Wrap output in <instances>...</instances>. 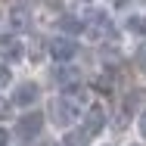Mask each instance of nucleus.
<instances>
[{
    "label": "nucleus",
    "instance_id": "0eeeda50",
    "mask_svg": "<svg viewBox=\"0 0 146 146\" xmlns=\"http://www.w3.org/2000/svg\"><path fill=\"white\" fill-rule=\"evenodd\" d=\"M56 28L59 31H68V34H81V31H87V22L78 19V16H59Z\"/></svg>",
    "mask_w": 146,
    "mask_h": 146
},
{
    "label": "nucleus",
    "instance_id": "423d86ee",
    "mask_svg": "<svg viewBox=\"0 0 146 146\" xmlns=\"http://www.w3.org/2000/svg\"><path fill=\"white\" fill-rule=\"evenodd\" d=\"M78 118H81V109H78V106H72L68 100H62V96H59L56 103H53V121H56V124H75Z\"/></svg>",
    "mask_w": 146,
    "mask_h": 146
},
{
    "label": "nucleus",
    "instance_id": "9b49d317",
    "mask_svg": "<svg viewBox=\"0 0 146 146\" xmlns=\"http://www.w3.org/2000/svg\"><path fill=\"white\" fill-rule=\"evenodd\" d=\"M9 19H13V25H16V28H19V25H25V22H28V6H19V3H16V6H13V13H9Z\"/></svg>",
    "mask_w": 146,
    "mask_h": 146
},
{
    "label": "nucleus",
    "instance_id": "a211bd4d",
    "mask_svg": "<svg viewBox=\"0 0 146 146\" xmlns=\"http://www.w3.org/2000/svg\"><path fill=\"white\" fill-rule=\"evenodd\" d=\"M84 3H90V0H84Z\"/></svg>",
    "mask_w": 146,
    "mask_h": 146
},
{
    "label": "nucleus",
    "instance_id": "f8f14e48",
    "mask_svg": "<svg viewBox=\"0 0 146 146\" xmlns=\"http://www.w3.org/2000/svg\"><path fill=\"white\" fill-rule=\"evenodd\" d=\"M134 65H137V72H143V75H146V40L137 47V53H134Z\"/></svg>",
    "mask_w": 146,
    "mask_h": 146
},
{
    "label": "nucleus",
    "instance_id": "f257e3e1",
    "mask_svg": "<svg viewBox=\"0 0 146 146\" xmlns=\"http://www.w3.org/2000/svg\"><path fill=\"white\" fill-rule=\"evenodd\" d=\"M44 112H25V115L16 121V137L22 140V143H31V140H37L40 137V131H44Z\"/></svg>",
    "mask_w": 146,
    "mask_h": 146
},
{
    "label": "nucleus",
    "instance_id": "6ab92c4d",
    "mask_svg": "<svg viewBox=\"0 0 146 146\" xmlns=\"http://www.w3.org/2000/svg\"><path fill=\"white\" fill-rule=\"evenodd\" d=\"M103 146H106V143H103Z\"/></svg>",
    "mask_w": 146,
    "mask_h": 146
},
{
    "label": "nucleus",
    "instance_id": "6e6552de",
    "mask_svg": "<svg viewBox=\"0 0 146 146\" xmlns=\"http://www.w3.org/2000/svg\"><path fill=\"white\" fill-rule=\"evenodd\" d=\"M53 81L56 84H78V68L59 65V68H53Z\"/></svg>",
    "mask_w": 146,
    "mask_h": 146
},
{
    "label": "nucleus",
    "instance_id": "ddd939ff",
    "mask_svg": "<svg viewBox=\"0 0 146 146\" xmlns=\"http://www.w3.org/2000/svg\"><path fill=\"white\" fill-rule=\"evenodd\" d=\"M127 28L137 31V34H146V19L143 16H131V19H127Z\"/></svg>",
    "mask_w": 146,
    "mask_h": 146
},
{
    "label": "nucleus",
    "instance_id": "dca6fc26",
    "mask_svg": "<svg viewBox=\"0 0 146 146\" xmlns=\"http://www.w3.org/2000/svg\"><path fill=\"white\" fill-rule=\"evenodd\" d=\"M140 134H143V137H146V109H143V112H140Z\"/></svg>",
    "mask_w": 146,
    "mask_h": 146
},
{
    "label": "nucleus",
    "instance_id": "f3484780",
    "mask_svg": "<svg viewBox=\"0 0 146 146\" xmlns=\"http://www.w3.org/2000/svg\"><path fill=\"white\" fill-rule=\"evenodd\" d=\"M127 146H140V143H127Z\"/></svg>",
    "mask_w": 146,
    "mask_h": 146
},
{
    "label": "nucleus",
    "instance_id": "39448f33",
    "mask_svg": "<svg viewBox=\"0 0 146 146\" xmlns=\"http://www.w3.org/2000/svg\"><path fill=\"white\" fill-rule=\"evenodd\" d=\"M37 96H40V87L34 84V81H22L19 87L13 90V106H34L37 103Z\"/></svg>",
    "mask_w": 146,
    "mask_h": 146
},
{
    "label": "nucleus",
    "instance_id": "f03ea898",
    "mask_svg": "<svg viewBox=\"0 0 146 146\" xmlns=\"http://www.w3.org/2000/svg\"><path fill=\"white\" fill-rule=\"evenodd\" d=\"M103 127H106V109H103V106H87L81 124H78V131H81L87 140H93L96 134H103Z\"/></svg>",
    "mask_w": 146,
    "mask_h": 146
},
{
    "label": "nucleus",
    "instance_id": "9d476101",
    "mask_svg": "<svg viewBox=\"0 0 146 146\" xmlns=\"http://www.w3.org/2000/svg\"><path fill=\"white\" fill-rule=\"evenodd\" d=\"M87 143H90V140L78 131V127H75V131H68V134L62 137V146H87Z\"/></svg>",
    "mask_w": 146,
    "mask_h": 146
},
{
    "label": "nucleus",
    "instance_id": "2eb2a0df",
    "mask_svg": "<svg viewBox=\"0 0 146 146\" xmlns=\"http://www.w3.org/2000/svg\"><path fill=\"white\" fill-rule=\"evenodd\" d=\"M13 143V131L9 127H0V146H9Z\"/></svg>",
    "mask_w": 146,
    "mask_h": 146
},
{
    "label": "nucleus",
    "instance_id": "4468645a",
    "mask_svg": "<svg viewBox=\"0 0 146 146\" xmlns=\"http://www.w3.org/2000/svg\"><path fill=\"white\" fill-rule=\"evenodd\" d=\"M9 81H13V75H9V65H6V62H0V90L6 87Z\"/></svg>",
    "mask_w": 146,
    "mask_h": 146
},
{
    "label": "nucleus",
    "instance_id": "1a4fd4ad",
    "mask_svg": "<svg viewBox=\"0 0 146 146\" xmlns=\"http://www.w3.org/2000/svg\"><path fill=\"white\" fill-rule=\"evenodd\" d=\"M90 22H93V25H90V28H93V34H115V25L109 22V16H106V13H96Z\"/></svg>",
    "mask_w": 146,
    "mask_h": 146
},
{
    "label": "nucleus",
    "instance_id": "7ed1b4c3",
    "mask_svg": "<svg viewBox=\"0 0 146 146\" xmlns=\"http://www.w3.org/2000/svg\"><path fill=\"white\" fill-rule=\"evenodd\" d=\"M25 56V44H22V37H16V34H3L0 37V59L9 65V62H22Z\"/></svg>",
    "mask_w": 146,
    "mask_h": 146
},
{
    "label": "nucleus",
    "instance_id": "20e7f679",
    "mask_svg": "<svg viewBox=\"0 0 146 146\" xmlns=\"http://www.w3.org/2000/svg\"><path fill=\"white\" fill-rule=\"evenodd\" d=\"M47 50H50V56L56 59V62H72L75 53H78V44H75L72 37H53V40L47 44Z\"/></svg>",
    "mask_w": 146,
    "mask_h": 146
}]
</instances>
